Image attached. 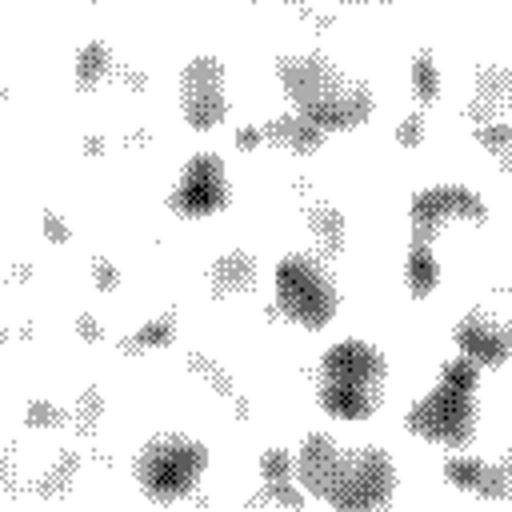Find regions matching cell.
<instances>
[{
    "instance_id": "obj_9",
    "label": "cell",
    "mask_w": 512,
    "mask_h": 512,
    "mask_svg": "<svg viewBox=\"0 0 512 512\" xmlns=\"http://www.w3.org/2000/svg\"><path fill=\"white\" fill-rule=\"evenodd\" d=\"M488 208L484 200L464 188V184H432L420 188L408 204V220H412V240H432L448 220H484Z\"/></svg>"
},
{
    "instance_id": "obj_23",
    "label": "cell",
    "mask_w": 512,
    "mask_h": 512,
    "mask_svg": "<svg viewBox=\"0 0 512 512\" xmlns=\"http://www.w3.org/2000/svg\"><path fill=\"white\" fill-rule=\"evenodd\" d=\"M76 464H80V456H76V452H64V456H60V460H56V464L44 472V480H40V492H44V496H52L56 488H64V484L72 480Z\"/></svg>"
},
{
    "instance_id": "obj_27",
    "label": "cell",
    "mask_w": 512,
    "mask_h": 512,
    "mask_svg": "<svg viewBox=\"0 0 512 512\" xmlns=\"http://www.w3.org/2000/svg\"><path fill=\"white\" fill-rule=\"evenodd\" d=\"M92 280H96V288L112 292V288H120V268L108 256H92Z\"/></svg>"
},
{
    "instance_id": "obj_15",
    "label": "cell",
    "mask_w": 512,
    "mask_h": 512,
    "mask_svg": "<svg viewBox=\"0 0 512 512\" xmlns=\"http://www.w3.org/2000/svg\"><path fill=\"white\" fill-rule=\"evenodd\" d=\"M308 224H312V236L320 240V248L328 256H340L344 244H348V224H344V212L332 208V204H316L308 212Z\"/></svg>"
},
{
    "instance_id": "obj_29",
    "label": "cell",
    "mask_w": 512,
    "mask_h": 512,
    "mask_svg": "<svg viewBox=\"0 0 512 512\" xmlns=\"http://www.w3.org/2000/svg\"><path fill=\"white\" fill-rule=\"evenodd\" d=\"M40 220H44V236H48L52 244H64V240L72 236V232H68V224H64V220H60L52 208H44V212H40Z\"/></svg>"
},
{
    "instance_id": "obj_16",
    "label": "cell",
    "mask_w": 512,
    "mask_h": 512,
    "mask_svg": "<svg viewBox=\"0 0 512 512\" xmlns=\"http://www.w3.org/2000/svg\"><path fill=\"white\" fill-rule=\"evenodd\" d=\"M108 72H112V44H108V40H88V44L76 52V84L88 92V88H96Z\"/></svg>"
},
{
    "instance_id": "obj_10",
    "label": "cell",
    "mask_w": 512,
    "mask_h": 512,
    "mask_svg": "<svg viewBox=\"0 0 512 512\" xmlns=\"http://www.w3.org/2000/svg\"><path fill=\"white\" fill-rule=\"evenodd\" d=\"M452 340H456V348H460L468 360H476L480 368H500V364L508 360V352H512V332H508L504 316H496V312H488V308H472V312L452 328Z\"/></svg>"
},
{
    "instance_id": "obj_25",
    "label": "cell",
    "mask_w": 512,
    "mask_h": 512,
    "mask_svg": "<svg viewBox=\"0 0 512 512\" xmlns=\"http://www.w3.org/2000/svg\"><path fill=\"white\" fill-rule=\"evenodd\" d=\"M100 412H104V396H100L96 388H88V392L80 396V404H76V416H80L76 428H80V432H92L96 420H100Z\"/></svg>"
},
{
    "instance_id": "obj_35",
    "label": "cell",
    "mask_w": 512,
    "mask_h": 512,
    "mask_svg": "<svg viewBox=\"0 0 512 512\" xmlns=\"http://www.w3.org/2000/svg\"><path fill=\"white\" fill-rule=\"evenodd\" d=\"M0 96H4V80H0Z\"/></svg>"
},
{
    "instance_id": "obj_8",
    "label": "cell",
    "mask_w": 512,
    "mask_h": 512,
    "mask_svg": "<svg viewBox=\"0 0 512 512\" xmlns=\"http://www.w3.org/2000/svg\"><path fill=\"white\" fill-rule=\"evenodd\" d=\"M228 200H232V192H228V172H224V160H220L216 152H196V156L184 164L176 188L168 192V208H172L176 216H192V220L220 212Z\"/></svg>"
},
{
    "instance_id": "obj_6",
    "label": "cell",
    "mask_w": 512,
    "mask_h": 512,
    "mask_svg": "<svg viewBox=\"0 0 512 512\" xmlns=\"http://www.w3.org/2000/svg\"><path fill=\"white\" fill-rule=\"evenodd\" d=\"M276 304L288 320H296L300 328H324L336 316L340 292L336 280L328 272V264H320V256L312 252H292L276 264Z\"/></svg>"
},
{
    "instance_id": "obj_5",
    "label": "cell",
    "mask_w": 512,
    "mask_h": 512,
    "mask_svg": "<svg viewBox=\"0 0 512 512\" xmlns=\"http://www.w3.org/2000/svg\"><path fill=\"white\" fill-rule=\"evenodd\" d=\"M204 468H208V448L196 436H188V432H156L136 452L132 476H136V484H140V492L148 500L172 504V500H184L200 484Z\"/></svg>"
},
{
    "instance_id": "obj_13",
    "label": "cell",
    "mask_w": 512,
    "mask_h": 512,
    "mask_svg": "<svg viewBox=\"0 0 512 512\" xmlns=\"http://www.w3.org/2000/svg\"><path fill=\"white\" fill-rule=\"evenodd\" d=\"M260 136H264L268 144H280V148L296 152V156H312V152L324 144V128H320V124H312V120H308V116H300V112L268 120V124L260 128Z\"/></svg>"
},
{
    "instance_id": "obj_18",
    "label": "cell",
    "mask_w": 512,
    "mask_h": 512,
    "mask_svg": "<svg viewBox=\"0 0 512 512\" xmlns=\"http://www.w3.org/2000/svg\"><path fill=\"white\" fill-rule=\"evenodd\" d=\"M504 96H508V72L500 64L496 68H480L476 72V104H472V112L480 116L488 108H500Z\"/></svg>"
},
{
    "instance_id": "obj_7",
    "label": "cell",
    "mask_w": 512,
    "mask_h": 512,
    "mask_svg": "<svg viewBox=\"0 0 512 512\" xmlns=\"http://www.w3.org/2000/svg\"><path fill=\"white\" fill-rule=\"evenodd\" d=\"M180 112L192 128L208 132L228 112V88H224V60L220 56H192L180 72Z\"/></svg>"
},
{
    "instance_id": "obj_2",
    "label": "cell",
    "mask_w": 512,
    "mask_h": 512,
    "mask_svg": "<svg viewBox=\"0 0 512 512\" xmlns=\"http://www.w3.org/2000/svg\"><path fill=\"white\" fill-rule=\"evenodd\" d=\"M280 84L292 100V108L300 116H308L312 124H320L324 132L336 128H356L372 116L376 96L364 80L348 76L340 64H332L320 52H304V56H284L276 64Z\"/></svg>"
},
{
    "instance_id": "obj_21",
    "label": "cell",
    "mask_w": 512,
    "mask_h": 512,
    "mask_svg": "<svg viewBox=\"0 0 512 512\" xmlns=\"http://www.w3.org/2000/svg\"><path fill=\"white\" fill-rule=\"evenodd\" d=\"M296 460L288 456V448H264L260 452V476L264 480H292Z\"/></svg>"
},
{
    "instance_id": "obj_32",
    "label": "cell",
    "mask_w": 512,
    "mask_h": 512,
    "mask_svg": "<svg viewBox=\"0 0 512 512\" xmlns=\"http://www.w3.org/2000/svg\"><path fill=\"white\" fill-rule=\"evenodd\" d=\"M124 80H128V84H132V88H144V84H148V76H144V72H128V76H124Z\"/></svg>"
},
{
    "instance_id": "obj_28",
    "label": "cell",
    "mask_w": 512,
    "mask_h": 512,
    "mask_svg": "<svg viewBox=\"0 0 512 512\" xmlns=\"http://www.w3.org/2000/svg\"><path fill=\"white\" fill-rule=\"evenodd\" d=\"M396 140L404 144V148H412V144H420L424 140V120L412 112V116H404V124H400V132H396Z\"/></svg>"
},
{
    "instance_id": "obj_34",
    "label": "cell",
    "mask_w": 512,
    "mask_h": 512,
    "mask_svg": "<svg viewBox=\"0 0 512 512\" xmlns=\"http://www.w3.org/2000/svg\"><path fill=\"white\" fill-rule=\"evenodd\" d=\"M0 348H4V328H0Z\"/></svg>"
},
{
    "instance_id": "obj_3",
    "label": "cell",
    "mask_w": 512,
    "mask_h": 512,
    "mask_svg": "<svg viewBox=\"0 0 512 512\" xmlns=\"http://www.w3.org/2000/svg\"><path fill=\"white\" fill-rule=\"evenodd\" d=\"M388 364L384 352L368 340H336L320 356L316 400L336 420H368L384 400Z\"/></svg>"
},
{
    "instance_id": "obj_12",
    "label": "cell",
    "mask_w": 512,
    "mask_h": 512,
    "mask_svg": "<svg viewBox=\"0 0 512 512\" xmlns=\"http://www.w3.org/2000/svg\"><path fill=\"white\" fill-rule=\"evenodd\" d=\"M256 276H260L256 256L244 252V248H232V252L216 256V264H212V272H208L212 296H244V292L256 288Z\"/></svg>"
},
{
    "instance_id": "obj_17",
    "label": "cell",
    "mask_w": 512,
    "mask_h": 512,
    "mask_svg": "<svg viewBox=\"0 0 512 512\" xmlns=\"http://www.w3.org/2000/svg\"><path fill=\"white\" fill-rule=\"evenodd\" d=\"M172 340H176V316H172V312H164V316L148 320L140 332H132L120 348H124V352H144V348H168Z\"/></svg>"
},
{
    "instance_id": "obj_36",
    "label": "cell",
    "mask_w": 512,
    "mask_h": 512,
    "mask_svg": "<svg viewBox=\"0 0 512 512\" xmlns=\"http://www.w3.org/2000/svg\"><path fill=\"white\" fill-rule=\"evenodd\" d=\"M348 4H364V0H348Z\"/></svg>"
},
{
    "instance_id": "obj_19",
    "label": "cell",
    "mask_w": 512,
    "mask_h": 512,
    "mask_svg": "<svg viewBox=\"0 0 512 512\" xmlns=\"http://www.w3.org/2000/svg\"><path fill=\"white\" fill-rule=\"evenodd\" d=\"M412 88H416L420 104H436L440 100V68H436V56L428 48H420L412 56Z\"/></svg>"
},
{
    "instance_id": "obj_31",
    "label": "cell",
    "mask_w": 512,
    "mask_h": 512,
    "mask_svg": "<svg viewBox=\"0 0 512 512\" xmlns=\"http://www.w3.org/2000/svg\"><path fill=\"white\" fill-rule=\"evenodd\" d=\"M76 332L84 336V340H100V324H92V316L84 312V316H76Z\"/></svg>"
},
{
    "instance_id": "obj_4",
    "label": "cell",
    "mask_w": 512,
    "mask_h": 512,
    "mask_svg": "<svg viewBox=\"0 0 512 512\" xmlns=\"http://www.w3.org/2000/svg\"><path fill=\"white\" fill-rule=\"evenodd\" d=\"M476 388H480V364L468 360L464 352L440 364L436 388L420 396L408 408V432L444 444V448H464L476 436Z\"/></svg>"
},
{
    "instance_id": "obj_24",
    "label": "cell",
    "mask_w": 512,
    "mask_h": 512,
    "mask_svg": "<svg viewBox=\"0 0 512 512\" xmlns=\"http://www.w3.org/2000/svg\"><path fill=\"white\" fill-rule=\"evenodd\" d=\"M264 484H268V488H264V492H256V496H252V504H268V500H276V504H292V508H300V500H304V496L292 488V480H264Z\"/></svg>"
},
{
    "instance_id": "obj_1",
    "label": "cell",
    "mask_w": 512,
    "mask_h": 512,
    "mask_svg": "<svg viewBox=\"0 0 512 512\" xmlns=\"http://www.w3.org/2000/svg\"><path fill=\"white\" fill-rule=\"evenodd\" d=\"M304 492L320 496L340 512L380 508L396 492V460L376 444H340L332 432H308L296 452L292 472Z\"/></svg>"
},
{
    "instance_id": "obj_20",
    "label": "cell",
    "mask_w": 512,
    "mask_h": 512,
    "mask_svg": "<svg viewBox=\"0 0 512 512\" xmlns=\"http://www.w3.org/2000/svg\"><path fill=\"white\" fill-rule=\"evenodd\" d=\"M476 140H480L496 160H508V152H512V128H508V124H476Z\"/></svg>"
},
{
    "instance_id": "obj_30",
    "label": "cell",
    "mask_w": 512,
    "mask_h": 512,
    "mask_svg": "<svg viewBox=\"0 0 512 512\" xmlns=\"http://www.w3.org/2000/svg\"><path fill=\"white\" fill-rule=\"evenodd\" d=\"M260 140H264V136H260V128H252V124L236 132V148H240V152H248V148H252V144H260Z\"/></svg>"
},
{
    "instance_id": "obj_22",
    "label": "cell",
    "mask_w": 512,
    "mask_h": 512,
    "mask_svg": "<svg viewBox=\"0 0 512 512\" xmlns=\"http://www.w3.org/2000/svg\"><path fill=\"white\" fill-rule=\"evenodd\" d=\"M32 428H64L68 424V412L52 400H28V416H24Z\"/></svg>"
},
{
    "instance_id": "obj_33",
    "label": "cell",
    "mask_w": 512,
    "mask_h": 512,
    "mask_svg": "<svg viewBox=\"0 0 512 512\" xmlns=\"http://www.w3.org/2000/svg\"><path fill=\"white\" fill-rule=\"evenodd\" d=\"M100 148H104V140H100V136H88V140H84V152H100Z\"/></svg>"
},
{
    "instance_id": "obj_11",
    "label": "cell",
    "mask_w": 512,
    "mask_h": 512,
    "mask_svg": "<svg viewBox=\"0 0 512 512\" xmlns=\"http://www.w3.org/2000/svg\"><path fill=\"white\" fill-rule=\"evenodd\" d=\"M444 480L456 484L460 492H476V496H492V500H504L512 492L508 460H484L472 452H452L444 460Z\"/></svg>"
},
{
    "instance_id": "obj_26",
    "label": "cell",
    "mask_w": 512,
    "mask_h": 512,
    "mask_svg": "<svg viewBox=\"0 0 512 512\" xmlns=\"http://www.w3.org/2000/svg\"><path fill=\"white\" fill-rule=\"evenodd\" d=\"M188 368H192V372H200V376H208L216 392H224V396L232 392V388H228V372H224L220 364H212L208 356H188Z\"/></svg>"
},
{
    "instance_id": "obj_14",
    "label": "cell",
    "mask_w": 512,
    "mask_h": 512,
    "mask_svg": "<svg viewBox=\"0 0 512 512\" xmlns=\"http://www.w3.org/2000/svg\"><path fill=\"white\" fill-rule=\"evenodd\" d=\"M404 280H408V292H412L416 300H424V296L436 292V284H440V264H436V256H432V248H428L424 240H412V244H408Z\"/></svg>"
}]
</instances>
